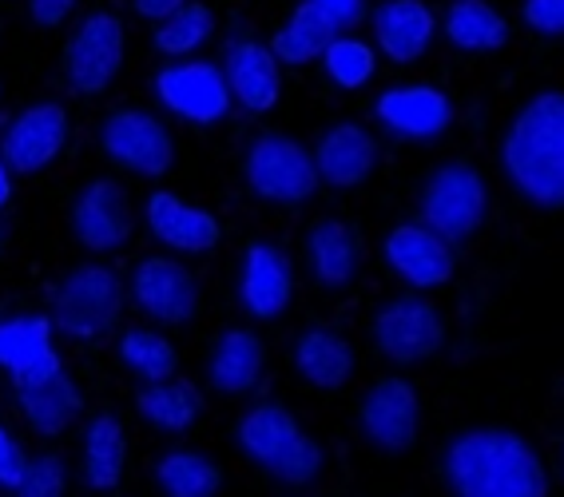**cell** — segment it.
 <instances>
[{
  "label": "cell",
  "instance_id": "1",
  "mask_svg": "<svg viewBox=\"0 0 564 497\" xmlns=\"http://www.w3.org/2000/svg\"><path fill=\"white\" fill-rule=\"evenodd\" d=\"M449 497H549V469L536 446L517 430L469 426L442 450Z\"/></svg>",
  "mask_w": 564,
  "mask_h": 497
},
{
  "label": "cell",
  "instance_id": "2",
  "mask_svg": "<svg viewBox=\"0 0 564 497\" xmlns=\"http://www.w3.org/2000/svg\"><path fill=\"white\" fill-rule=\"evenodd\" d=\"M501 168L517 192L536 207L564 204V96L536 91L513 116L501 140Z\"/></svg>",
  "mask_w": 564,
  "mask_h": 497
},
{
  "label": "cell",
  "instance_id": "3",
  "mask_svg": "<svg viewBox=\"0 0 564 497\" xmlns=\"http://www.w3.org/2000/svg\"><path fill=\"white\" fill-rule=\"evenodd\" d=\"M123 279L104 263H80L64 274L52 291V331L76 338V343H96L111 335V326L123 315Z\"/></svg>",
  "mask_w": 564,
  "mask_h": 497
},
{
  "label": "cell",
  "instance_id": "4",
  "mask_svg": "<svg viewBox=\"0 0 564 497\" xmlns=\"http://www.w3.org/2000/svg\"><path fill=\"white\" fill-rule=\"evenodd\" d=\"M489 212V192L474 163H442L422 187L417 199V224L434 231L449 247L474 239Z\"/></svg>",
  "mask_w": 564,
  "mask_h": 497
},
{
  "label": "cell",
  "instance_id": "5",
  "mask_svg": "<svg viewBox=\"0 0 564 497\" xmlns=\"http://www.w3.org/2000/svg\"><path fill=\"white\" fill-rule=\"evenodd\" d=\"M242 175H247V187L267 204L299 207L318 192L311 152L282 132L254 136V143L247 148V160H242Z\"/></svg>",
  "mask_w": 564,
  "mask_h": 497
},
{
  "label": "cell",
  "instance_id": "6",
  "mask_svg": "<svg viewBox=\"0 0 564 497\" xmlns=\"http://www.w3.org/2000/svg\"><path fill=\"white\" fill-rule=\"evenodd\" d=\"M373 346L393 366H422L445 346V318L430 299L405 291L373 315Z\"/></svg>",
  "mask_w": 564,
  "mask_h": 497
},
{
  "label": "cell",
  "instance_id": "7",
  "mask_svg": "<svg viewBox=\"0 0 564 497\" xmlns=\"http://www.w3.org/2000/svg\"><path fill=\"white\" fill-rule=\"evenodd\" d=\"M128 56V29L116 12H91L64 44V76L80 96H104Z\"/></svg>",
  "mask_w": 564,
  "mask_h": 497
},
{
  "label": "cell",
  "instance_id": "8",
  "mask_svg": "<svg viewBox=\"0 0 564 497\" xmlns=\"http://www.w3.org/2000/svg\"><path fill=\"white\" fill-rule=\"evenodd\" d=\"M100 148L111 163H120L123 172L143 175V180H163L175 168V140L163 128L160 116L143 108H120L104 116L100 123Z\"/></svg>",
  "mask_w": 564,
  "mask_h": 497
},
{
  "label": "cell",
  "instance_id": "9",
  "mask_svg": "<svg viewBox=\"0 0 564 497\" xmlns=\"http://www.w3.org/2000/svg\"><path fill=\"white\" fill-rule=\"evenodd\" d=\"M358 434L378 454H405L417 446L422 398L405 378H378L358 402Z\"/></svg>",
  "mask_w": 564,
  "mask_h": 497
},
{
  "label": "cell",
  "instance_id": "10",
  "mask_svg": "<svg viewBox=\"0 0 564 497\" xmlns=\"http://www.w3.org/2000/svg\"><path fill=\"white\" fill-rule=\"evenodd\" d=\"M155 96L172 116L187 123H219L223 116L231 112V91L223 80V68L212 61H183L167 64V68L155 76Z\"/></svg>",
  "mask_w": 564,
  "mask_h": 497
},
{
  "label": "cell",
  "instance_id": "11",
  "mask_svg": "<svg viewBox=\"0 0 564 497\" xmlns=\"http://www.w3.org/2000/svg\"><path fill=\"white\" fill-rule=\"evenodd\" d=\"M131 303L152 323L183 326L199 315V283L180 259L152 255V259H140L131 271Z\"/></svg>",
  "mask_w": 564,
  "mask_h": 497
},
{
  "label": "cell",
  "instance_id": "12",
  "mask_svg": "<svg viewBox=\"0 0 564 497\" xmlns=\"http://www.w3.org/2000/svg\"><path fill=\"white\" fill-rule=\"evenodd\" d=\"M64 143H68V112H64V104L41 100V104H29V108L4 128L0 160H4L9 175L12 172L36 175L64 152Z\"/></svg>",
  "mask_w": 564,
  "mask_h": 497
},
{
  "label": "cell",
  "instance_id": "13",
  "mask_svg": "<svg viewBox=\"0 0 564 497\" xmlns=\"http://www.w3.org/2000/svg\"><path fill=\"white\" fill-rule=\"evenodd\" d=\"M373 116H378V123H382L386 132L413 143H430L449 132L454 104L434 84H402V88H390L378 96Z\"/></svg>",
  "mask_w": 564,
  "mask_h": 497
},
{
  "label": "cell",
  "instance_id": "14",
  "mask_svg": "<svg viewBox=\"0 0 564 497\" xmlns=\"http://www.w3.org/2000/svg\"><path fill=\"white\" fill-rule=\"evenodd\" d=\"M52 323L44 315H9L0 318V370L12 386H32L61 375V350L52 343Z\"/></svg>",
  "mask_w": 564,
  "mask_h": 497
},
{
  "label": "cell",
  "instance_id": "15",
  "mask_svg": "<svg viewBox=\"0 0 564 497\" xmlns=\"http://www.w3.org/2000/svg\"><path fill=\"white\" fill-rule=\"evenodd\" d=\"M72 235L88 251H120L131 239L128 192L116 180H91L72 204Z\"/></svg>",
  "mask_w": 564,
  "mask_h": 497
},
{
  "label": "cell",
  "instance_id": "16",
  "mask_svg": "<svg viewBox=\"0 0 564 497\" xmlns=\"http://www.w3.org/2000/svg\"><path fill=\"white\" fill-rule=\"evenodd\" d=\"M386 267H390L398 279L413 287V291H434L454 279V247L437 239L434 231H425L422 224H402L386 235L382 244Z\"/></svg>",
  "mask_w": 564,
  "mask_h": 497
},
{
  "label": "cell",
  "instance_id": "17",
  "mask_svg": "<svg viewBox=\"0 0 564 497\" xmlns=\"http://www.w3.org/2000/svg\"><path fill=\"white\" fill-rule=\"evenodd\" d=\"M143 219H148V231L175 255H207V251H215L223 239L219 219H215L212 212H203V207L180 199L175 192L148 195Z\"/></svg>",
  "mask_w": 564,
  "mask_h": 497
},
{
  "label": "cell",
  "instance_id": "18",
  "mask_svg": "<svg viewBox=\"0 0 564 497\" xmlns=\"http://www.w3.org/2000/svg\"><path fill=\"white\" fill-rule=\"evenodd\" d=\"M239 299L247 306V315L259 323L286 315V306L294 299V271L291 259L271 244H251L242 255V274H239Z\"/></svg>",
  "mask_w": 564,
  "mask_h": 497
},
{
  "label": "cell",
  "instance_id": "19",
  "mask_svg": "<svg viewBox=\"0 0 564 497\" xmlns=\"http://www.w3.org/2000/svg\"><path fill=\"white\" fill-rule=\"evenodd\" d=\"M311 160L318 183L350 192V187H362L378 168V140L366 132L362 123H334L330 132L318 140Z\"/></svg>",
  "mask_w": 564,
  "mask_h": 497
},
{
  "label": "cell",
  "instance_id": "20",
  "mask_svg": "<svg viewBox=\"0 0 564 497\" xmlns=\"http://www.w3.org/2000/svg\"><path fill=\"white\" fill-rule=\"evenodd\" d=\"M223 80H227L231 100H239L251 116L271 112L282 96V68L271 56V48L259 41H235L227 48Z\"/></svg>",
  "mask_w": 564,
  "mask_h": 497
},
{
  "label": "cell",
  "instance_id": "21",
  "mask_svg": "<svg viewBox=\"0 0 564 497\" xmlns=\"http://www.w3.org/2000/svg\"><path fill=\"white\" fill-rule=\"evenodd\" d=\"M370 24H373V44L393 64L422 61L437 32V17L430 12L425 0H386V4L373 9Z\"/></svg>",
  "mask_w": 564,
  "mask_h": 497
},
{
  "label": "cell",
  "instance_id": "22",
  "mask_svg": "<svg viewBox=\"0 0 564 497\" xmlns=\"http://www.w3.org/2000/svg\"><path fill=\"white\" fill-rule=\"evenodd\" d=\"M262 370H267V346L254 331L247 326H231L223 331L212 346V358H207V382L212 390L227 398L251 395L254 386L262 382Z\"/></svg>",
  "mask_w": 564,
  "mask_h": 497
},
{
  "label": "cell",
  "instance_id": "23",
  "mask_svg": "<svg viewBox=\"0 0 564 497\" xmlns=\"http://www.w3.org/2000/svg\"><path fill=\"white\" fill-rule=\"evenodd\" d=\"M12 395H17V407H21L32 434L41 437H61L68 426H76V418L84 410V390L68 370L44 378V382L12 386Z\"/></svg>",
  "mask_w": 564,
  "mask_h": 497
},
{
  "label": "cell",
  "instance_id": "24",
  "mask_svg": "<svg viewBox=\"0 0 564 497\" xmlns=\"http://www.w3.org/2000/svg\"><path fill=\"white\" fill-rule=\"evenodd\" d=\"M80 457H84V482L96 494H111L123 482L128 469V430H123L120 414H96L84 426L80 437Z\"/></svg>",
  "mask_w": 564,
  "mask_h": 497
},
{
  "label": "cell",
  "instance_id": "25",
  "mask_svg": "<svg viewBox=\"0 0 564 497\" xmlns=\"http://www.w3.org/2000/svg\"><path fill=\"white\" fill-rule=\"evenodd\" d=\"M294 370L314 390H343L354 378V346L330 326H311L294 343Z\"/></svg>",
  "mask_w": 564,
  "mask_h": 497
},
{
  "label": "cell",
  "instance_id": "26",
  "mask_svg": "<svg viewBox=\"0 0 564 497\" xmlns=\"http://www.w3.org/2000/svg\"><path fill=\"white\" fill-rule=\"evenodd\" d=\"M303 434L299 418L282 402H259L254 410L239 418L235 426V446L242 450V457H251L259 469H271L279 462V454L291 446L294 437Z\"/></svg>",
  "mask_w": 564,
  "mask_h": 497
},
{
  "label": "cell",
  "instance_id": "27",
  "mask_svg": "<svg viewBox=\"0 0 564 497\" xmlns=\"http://www.w3.org/2000/svg\"><path fill=\"white\" fill-rule=\"evenodd\" d=\"M306 259L318 283L343 291L358 274V235L343 219H318L306 235Z\"/></svg>",
  "mask_w": 564,
  "mask_h": 497
},
{
  "label": "cell",
  "instance_id": "28",
  "mask_svg": "<svg viewBox=\"0 0 564 497\" xmlns=\"http://www.w3.org/2000/svg\"><path fill=\"white\" fill-rule=\"evenodd\" d=\"M135 414L160 434H187L199 418V395L192 382L167 378V382H148L135 395Z\"/></svg>",
  "mask_w": 564,
  "mask_h": 497
},
{
  "label": "cell",
  "instance_id": "29",
  "mask_svg": "<svg viewBox=\"0 0 564 497\" xmlns=\"http://www.w3.org/2000/svg\"><path fill=\"white\" fill-rule=\"evenodd\" d=\"M445 41L462 52H497L509 44V21L489 0H454L445 9Z\"/></svg>",
  "mask_w": 564,
  "mask_h": 497
},
{
  "label": "cell",
  "instance_id": "30",
  "mask_svg": "<svg viewBox=\"0 0 564 497\" xmlns=\"http://www.w3.org/2000/svg\"><path fill=\"white\" fill-rule=\"evenodd\" d=\"M155 489L163 497H219L223 466L199 450H167L155 462Z\"/></svg>",
  "mask_w": 564,
  "mask_h": 497
},
{
  "label": "cell",
  "instance_id": "31",
  "mask_svg": "<svg viewBox=\"0 0 564 497\" xmlns=\"http://www.w3.org/2000/svg\"><path fill=\"white\" fill-rule=\"evenodd\" d=\"M338 36V24L318 12L311 0H303L299 9L291 12V21L274 32L271 41V56L279 64H311L326 52V44Z\"/></svg>",
  "mask_w": 564,
  "mask_h": 497
},
{
  "label": "cell",
  "instance_id": "32",
  "mask_svg": "<svg viewBox=\"0 0 564 497\" xmlns=\"http://www.w3.org/2000/svg\"><path fill=\"white\" fill-rule=\"evenodd\" d=\"M116 355H120V363L128 366L143 386L167 382V378H175V370H180V350H175V343L167 335H160V331H148V326L123 331Z\"/></svg>",
  "mask_w": 564,
  "mask_h": 497
},
{
  "label": "cell",
  "instance_id": "33",
  "mask_svg": "<svg viewBox=\"0 0 564 497\" xmlns=\"http://www.w3.org/2000/svg\"><path fill=\"white\" fill-rule=\"evenodd\" d=\"M212 32H215V12L207 9L203 0H187V4L175 9L167 21L155 24V48H160L163 56L180 61V56L199 52L203 44L212 41Z\"/></svg>",
  "mask_w": 564,
  "mask_h": 497
},
{
  "label": "cell",
  "instance_id": "34",
  "mask_svg": "<svg viewBox=\"0 0 564 497\" xmlns=\"http://www.w3.org/2000/svg\"><path fill=\"white\" fill-rule=\"evenodd\" d=\"M318 61H323L330 84L354 91V88H362V84L373 80V68H378V52H373V44L358 41V36H334Z\"/></svg>",
  "mask_w": 564,
  "mask_h": 497
},
{
  "label": "cell",
  "instance_id": "35",
  "mask_svg": "<svg viewBox=\"0 0 564 497\" xmlns=\"http://www.w3.org/2000/svg\"><path fill=\"white\" fill-rule=\"evenodd\" d=\"M323 466H326V454L323 446L314 442L311 434H299L291 442V446L282 450L279 462H274L267 474L274 477V482H282V486H294V489H303V486H314L318 477H323Z\"/></svg>",
  "mask_w": 564,
  "mask_h": 497
},
{
  "label": "cell",
  "instance_id": "36",
  "mask_svg": "<svg viewBox=\"0 0 564 497\" xmlns=\"http://www.w3.org/2000/svg\"><path fill=\"white\" fill-rule=\"evenodd\" d=\"M64 489H68V466L61 454L48 450V454L29 457L17 497H64Z\"/></svg>",
  "mask_w": 564,
  "mask_h": 497
},
{
  "label": "cell",
  "instance_id": "37",
  "mask_svg": "<svg viewBox=\"0 0 564 497\" xmlns=\"http://www.w3.org/2000/svg\"><path fill=\"white\" fill-rule=\"evenodd\" d=\"M521 17L536 36L556 41V36L564 32V0H524Z\"/></svg>",
  "mask_w": 564,
  "mask_h": 497
},
{
  "label": "cell",
  "instance_id": "38",
  "mask_svg": "<svg viewBox=\"0 0 564 497\" xmlns=\"http://www.w3.org/2000/svg\"><path fill=\"white\" fill-rule=\"evenodd\" d=\"M24 466H29V457H24V450L12 442V434L4 430V422H0V489L17 494V486H21V477H24Z\"/></svg>",
  "mask_w": 564,
  "mask_h": 497
},
{
  "label": "cell",
  "instance_id": "39",
  "mask_svg": "<svg viewBox=\"0 0 564 497\" xmlns=\"http://www.w3.org/2000/svg\"><path fill=\"white\" fill-rule=\"evenodd\" d=\"M72 9H76V0H29V12L36 29H61L72 17Z\"/></svg>",
  "mask_w": 564,
  "mask_h": 497
},
{
  "label": "cell",
  "instance_id": "40",
  "mask_svg": "<svg viewBox=\"0 0 564 497\" xmlns=\"http://www.w3.org/2000/svg\"><path fill=\"white\" fill-rule=\"evenodd\" d=\"M314 9L326 12L338 29H346V24H358L362 21V12H366V0H311Z\"/></svg>",
  "mask_w": 564,
  "mask_h": 497
},
{
  "label": "cell",
  "instance_id": "41",
  "mask_svg": "<svg viewBox=\"0 0 564 497\" xmlns=\"http://www.w3.org/2000/svg\"><path fill=\"white\" fill-rule=\"evenodd\" d=\"M183 4H187V0H131L135 17H140V21H152V24L167 21L175 9H183Z\"/></svg>",
  "mask_w": 564,
  "mask_h": 497
},
{
  "label": "cell",
  "instance_id": "42",
  "mask_svg": "<svg viewBox=\"0 0 564 497\" xmlns=\"http://www.w3.org/2000/svg\"><path fill=\"white\" fill-rule=\"evenodd\" d=\"M12 199V175H9V168H4V160H0V207L9 204Z\"/></svg>",
  "mask_w": 564,
  "mask_h": 497
}]
</instances>
